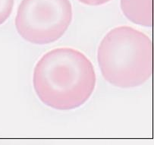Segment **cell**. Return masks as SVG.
Wrapping results in <instances>:
<instances>
[{
	"mask_svg": "<svg viewBox=\"0 0 154 145\" xmlns=\"http://www.w3.org/2000/svg\"><path fill=\"white\" fill-rule=\"evenodd\" d=\"M97 76L91 61L72 48H56L43 55L33 70V88L39 99L58 110L84 104L94 93Z\"/></svg>",
	"mask_w": 154,
	"mask_h": 145,
	"instance_id": "1",
	"label": "cell"
},
{
	"mask_svg": "<svg viewBox=\"0 0 154 145\" xmlns=\"http://www.w3.org/2000/svg\"><path fill=\"white\" fill-rule=\"evenodd\" d=\"M97 60L102 75L112 85L121 88L140 86L152 76V40L131 27H115L102 40Z\"/></svg>",
	"mask_w": 154,
	"mask_h": 145,
	"instance_id": "2",
	"label": "cell"
},
{
	"mask_svg": "<svg viewBox=\"0 0 154 145\" xmlns=\"http://www.w3.org/2000/svg\"><path fill=\"white\" fill-rule=\"evenodd\" d=\"M72 17L69 0H22L17 11L15 27L29 43L49 44L65 34Z\"/></svg>",
	"mask_w": 154,
	"mask_h": 145,
	"instance_id": "3",
	"label": "cell"
},
{
	"mask_svg": "<svg viewBox=\"0 0 154 145\" xmlns=\"http://www.w3.org/2000/svg\"><path fill=\"white\" fill-rule=\"evenodd\" d=\"M122 11L132 23L143 27L152 25V0H121Z\"/></svg>",
	"mask_w": 154,
	"mask_h": 145,
	"instance_id": "4",
	"label": "cell"
},
{
	"mask_svg": "<svg viewBox=\"0 0 154 145\" xmlns=\"http://www.w3.org/2000/svg\"><path fill=\"white\" fill-rule=\"evenodd\" d=\"M14 0H0V25L10 17L14 7Z\"/></svg>",
	"mask_w": 154,
	"mask_h": 145,
	"instance_id": "5",
	"label": "cell"
},
{
	"mask_svg": "<svg viewBox=\"0 0 154 145\" xmlns=\"http://www.w3.org/2000/svg\"><path fill=\"white\" fill-rule=\"evenodd\" d=\"M78 1L85 5H91V6H97V5H101L107 3L111 0H78Z\"/></svg>",
	"mask_w": 154,
	"mask_h": 145,
	"instance_id": "6",
	"label": "cell"
}]
</instances>
